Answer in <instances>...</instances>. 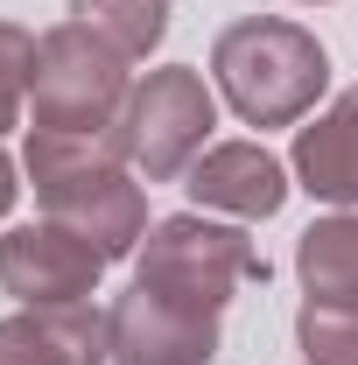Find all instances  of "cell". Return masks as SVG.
Masks as SVG:
<instances>
[{
	"mask_svg": "<svg viewBox=\"0 0 358 365\" xmlns=\"http://www.w3.org/2000/svg\"><path fill=\"white\" fill-rule=\"evenodd\" d=\"M127 134L106 127V134H29V176L36 197L56 225L85 232L106 260H127L148 239V197L127 176Z\"/></svg>",
	"mask_w": 358,
	"mask_h": 365,
	"instance_id": "1",
	"label": "cell"
},
{
	"mask_svg": "<svg viewBox=\"0 0 358 365\" xmlns=\"http://www.w3.org/2000/svg\"><path fill=\"white\" fill-rule=\"evenodd\" d=\"M211 78L246 127H295L330 85V56L302 21L246 14L211 43Z\"/></svg>",
	"mask_w": 358,
	"mask_h": 365,
	"instance_id": "2",
	"label": "cell"
},
{
	"mask_svg": "<svg viewBox=\"0 0 358 365\" xmlns=\"http://www.w3.org/2000/svg\"><path fill=\"white\" fill-rule=\"evenodd\" d=\"M295 274H302L310 302H323V309H358V211L316 218L295 239Z\"/></svg>",
	"mask_w": 358,
	"mask_h": 365,
	"instance_id": "11",
	"label": "cell"
},
{
	"mask_svg": "<svg viewBox=\"0 0 358 365\" xmlns=\"http://www.w3.org/2000/svg\"><path fill=\"white\" fill-rule=\"evenodd\" d=\"M29 63H36V36H21L14 21H0V134L21 120V98H29Z\"/></svg>",
	"mask_w": 358,
	"mask_h": 365,
	"instance_id": "14",
	"label": "cell"
},
{
	"mask_svg": "<svg viewBox=\"0 0 358 365\" xmlns=\"http://www.w3.org/2000/svg\"><path fill=\"white\" fill-rule=\"evenodd\" d=\"M134 281L169 295L183 309H204V317H225L232 288L246 281H267V260L253 253V239L239 225H211L204 211H183V218H162L148 225L134 253Z\"/></svg>",
	"mask_w": 358,
	"mask_h": 365,
	"instance_id": "3",
	"label": "cell"
},
{
	"mask_svg": "<svg viewBox=\"0 0 358 365\" xmlns=\"http://www.w3.org/2000/svg\"><path fill=\"white\" fill-rule=\"evenodd\" d=\"M197 211H225V218H274L288 204V169L274 162L260 140H218L190 162V182Z\"/></svg>",
	"mask_w": 358,
	"mask_h": 365,
	"instance_id": "8",
	"label": "cell"
},
{
	"mask_svg": "<svg viewBox=\"0 0 358 365\" xmlns=\"http://www.w3.org/2000/svg\"><path fill=\"white\" fill-rule=\"evenodd\" d=\"M218 127V98L211 85L190 71V63H162L148 71L120 113V134H127V162L148 182H176L190 176V162L204 155V140Z\"/></svg>",
	"mask_w": 358,
	"mask_h": 365,
	"instance_id": "5",
	"label": "cell"
},
{
	"mask_svg": "<svg viewBox=\"0 0 358 365\" xmlns=\"http://www.w3.org/2000/svg\"><path fill=\"white\" fill-rule=\"evenodd\" d=\"M295 176L323 204H358V85L337 91L295 134Z\"/></svg>",
	"mask_w": 358,
	"mask_h": 365,
	"instance_id": "10",
	"label": "cell"
},
{
	"mask_svg": "<svg viewBox=\"0 0 358 365\" xmlns=\"http://www.w3.org/2000/svg\"><path fill=\"white\" fill-rule=\"evenodd\" d=\"M127 56L106 49L85 21H63L36 36V63H29V106L43 134H106L127 113Z\"/></svg>",
	"mask_w": 358,
	"mask_h": 365,
	"instance_id": "4",
	"label": "cell"
},
{
	"mask_svg": "<svg viewBox=\"0 0 358 365\" xmlns=\"http://www.w3.org/2000/svg\"><path fill=\"white\" fill-rule=\"evenodd\" d=\"M316 7H323V0H316Z\"/></svg>",
	"mask_w": 358,
	"mask_h": 365,
	"instance_id": "16",
	"label": "cell"
},
{
	"mask_svg": "<svg viewBox=\"0 0 358 365\" xmlns=\"http://www.w3.org/2000/svg\"><path fill=\"white\" fill-rule=\"evenodd\" d=\"M106 337H113V365H204L218 351V317L183 309L134 281L106 309Z\"/></svg>",
	"mask_w": 358,
	"mask_h": 365,
	"instance_id": "7",
	"label": "cell"
},
{
	"mask_svg": "<svg viewBox=\"0 0 358 365\" xmlns=\"http://www.w3.org/2000/svg\"><path fill=\"white\" fill-rule=\"evenodd\" d=\"M98 274H106V253L56 218L14 225L0 239V288L21 309H78V302H91Z\"/></svg>",
	"mask_w": 358,
	"mask_h": 365,
	"instance_id": "6",
	"label": "cell"
},
{
	"mask_svg": "<svg viewBox=\"0 0 358 365\" xmlns=\"http://www.w3.org/2000/svg\"><path fill=\"white\" fill-rule=\"evenodd\" d=\"M0 365H113V337L106 317L78 302V309H21L0 323Z\"/></svg>",
	"mask_w": 358,
	"mask_h": 365,
	"instance_id": "9",
	"label": "cell"
},
{
	"mask_svg": "<svg viewBox=\"0 0 358 365\" xmlns=\"http://www.w3.org/2000/svg\"><path fill=\"white\" fill-rule=\"evenodd\" d=\"M295 344L310 365H358V309H323V302H302L295 317Z\"/></svg>",
	"mask_w": 358,
	"mask_h": 365,
	"instance_id": "13",
	"label": "cell"
},
{
	"mask_svg": "<svg viewBox=\"0 0 358 365\" xmlns=\"http://www.w3.org/2000/svg\"><path fill=\"white\" fill-rule=\"evenodd\" d=\"M14 190H21V182H14V162L0 155V218H7V204H14Z\"/></svg>",
	"mask_w": 358,
	"mask_h": 365,
	"instance_id": "15",
	"label": "cell"
},
{
	"mask_svg": "<svg viewBox=\"0 0 358 365\" xmlns=\"http://www.w3.org/2000/svg\"><path fill=\"white\" fill-rule=\"evenodd\" d=\"M71 21H85L120 56H148L169 36V0H71Z\"/></svg>",
	"mask_w": 358,
	"mask_h": 365,
	"instance_id": "12",
	"label": "cell"
}]
</instances>
